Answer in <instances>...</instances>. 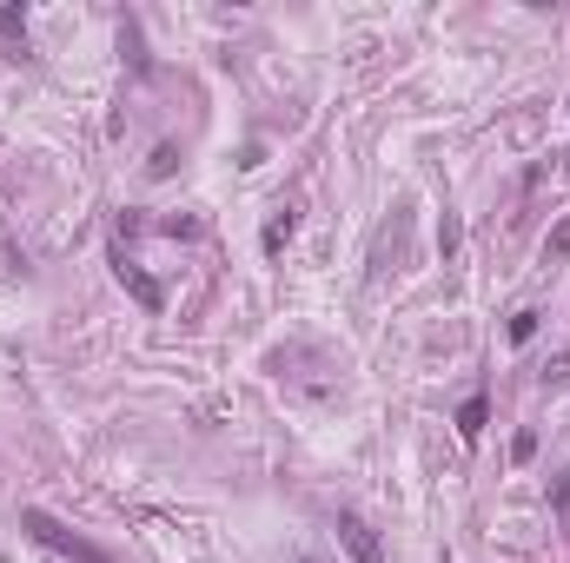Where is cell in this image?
<instances>
[{"mask_svg":"<svg viewBox=\"0 0 570 563\" xmlns=\"http://www.w3.org/2000/svg\"><path fill=\"white\" fill-rule=\"evenodd\" d=\"M21 531H27L33 543H47V550H54V557H73V563H113V557L99 550L93 537L66 531V524L54 517V510H40V504H27V510H21Z\"/></svg>","mask_w":570,"mask_h":563,"instance_id":"obj_1","label":"cell"},{"mask_svg":"<svg viewBox=\"0 0 570 563\" xmlns=\"http://www.w3.org/2000/svg\"><path fill=\"white\" fill-rule=\"evenodd\" d=\"M339 543H345L351 563H384V543H378V531L358 517V510H339Z\"/></svg>","mask_w":570,"mask_h":563,"instance_id":"obj_2","label":"cell"},{"mask_svg":"<svg viewBox=\"0 0 570 563\" xmlns=\"http://www.w3.org/2000/svg\"><path fill=\"white\" fill-rule=\"evenodd\" d=\"M113 279H120V285H126V292H133V299H140V305H146V312H160V305H166V292H160V285H153V279H146V272H140V265H133V259H126V246H113Z\"/></svg>","mask_w":570,"mask_h":563,"instance_id":"obj_3","label":"cell"},{"mask_svg":"<svg viewBox=\"0 0 570 563\" xmlns=\"http://www.w3.org/2000/svg\"><path fill=\"white\" fill-rule=\"evenodd\" d=\"M0 40H7L13 60L27 54V7H0Z\"/></svg>","mask_w":570,"mask_h":563,"instance_id":"obj_4","label":"cell"},{"mask_svg":"<svg viewBox=\"0 0 570 563\" xmlns=\"http://www.w3.org/2000/svg\"><path fill=\"white\" fill-rule=\"evenodd\" d=\"M292 226H298V219H292V206H279L272 219H265V238H259V246L279 259V252H285V238H292Z\"/></svg>","mask_w":570,"mask_h":563,"instance_id":"obj_5","label":"cell"},{"mask_svg":"<svg viewBox=\"0 0 570 563\" xmlns=\"http://www.w3.org/2000/svg\"><path fill=\"white\" fill-rule=\"evenodd\" d=\"M484 418H491V411H484V398H464L458 404V437H464V445H478V437H484Z\"/></svg>","mask_w":570,"mask_h":563,"instance_id":"obj_6","label":"cell"},{"mask_svg":"<svg viewBox=\"0 0 570 563\" xmlns=\"http://www.w3.org/2000/svg\"><path fill=\"white\" fill-rule=\"evenodd\" d=\"M538 318L544 312H531V305H524V312H511V345H531V338H538Z\"/></svg>","mask_w":570,"mask_h":563,"instance_id":"obj_7","label":"cell"},{"mask_svg":"<svg viewBox=\"0 0 570 563\" xmlns=\"http://www.w3.org/2000/svg\"><path fill=\"white\" fill-rule=\"evenodd\" d=\"M173 166H179V146H173V140H160V146H153V160H146V173H153V179H166Z\"/></svg>","mask_w":570,"mask_h":563,"instance_id":"obj_8","label":"cell"},{"mask_svg":"<svg viewBox=\"0 0 570 563\" xmlns=\"http://www.w3.org/2000/svg\"><path fill=\"white\" fill-rule=\"evenodd\" d=\"M550 510H557V524H570V471L550 484Z\"/></svg>","mask_w":570,"mask_h":563,"instance_id":"obj_9","label":"cell"},{"mask_svg":"<svg viewBox=\"0 0 570 563\" xmlns=\"http://www.w3.org/2000/svg\"><path fill=\"white\" fill-rule=\"evenodd\" d=\"M544 259H570V219H564V226L544 238Z\"/></svg>","mask_w":570,"mask_h":563,"instance_id":"obj_10","label":"cell"},{"mask_svg":"<svg viewBox=\"0 0 570 563\" xmlns=\"http://www.w3.org/2000/svg\"><path fill=\"white\" fill-rule=\"evenodd\" d=\"M511 457H517V464H531V457H538V431H517L511 437Z\"/></svg>","mask_w":570,"mask_h":563,"instance_id":"obj_11","label":"cell"},{"mask_svg":"<svg viewBox=\"0 0 570 563\" xmlns=\"http://www.w3.org/2000/svg\"><path fill=\"white\" fill-rule=\"evenodd\" d=\"M160 232H166V238H193L199 219H160Z\"/></svg>","mask_w":570,"mask_h":563,"instance_id":"obj_12","label":"cell"},{"mask_svg":"<svg viewBox=\"0 0 570 563\" xmlns=\"http://www.w3.org/2000/svg\"><path fill=\"white\" fill-rule=\"evenodd\" d=\"M544 385H570V351H564V358H550V365H544Z\"/></svg>","mask_w":570,"mask_h":563,"instance_id":"obj_13","label":"cell"},{"mask_svg":"<svg viewBox=\"0 0 570 563\" xmlns=\"http://www.w3.org/2000/svg\"><path fill=\"white\" fill-rule=\"evenodd\" d=\"M306 563H318V557H306Z\"/></svg>","mask_w":570,"mask_h":563,"instance_id":"obj_14","label":"cell"}]
</instances>
